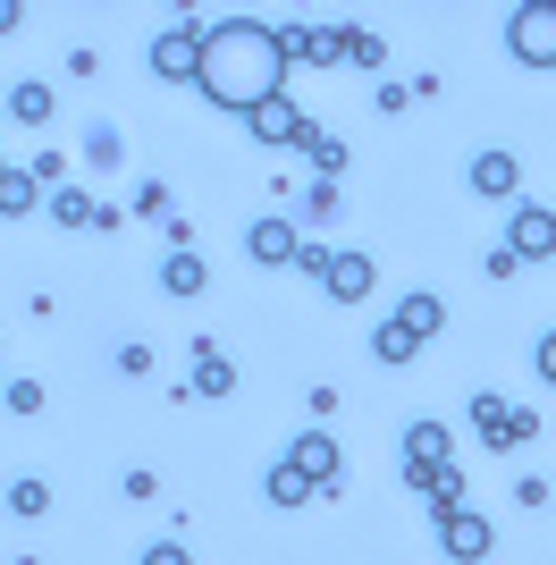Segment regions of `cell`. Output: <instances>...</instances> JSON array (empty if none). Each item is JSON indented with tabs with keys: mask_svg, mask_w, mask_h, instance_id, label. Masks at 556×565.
Listing matches in <instances>:
<instances>
[{
	"mask_svg": "<svg viewBox=\"0 0 556 565\" xmlns=\"http://www.w3.org/2000/svg\"><path fill=\"white\" fill-rule=\"evenodd\" d=\"M539 380H548V388H556V330L539 338Z\"/></svg>",
	"mask_w": 556,
	"mask_h": 565,
	"instance_id": "obj_25",
	"label": "cell"
},
{
	"mask_svg": "<svg viewBox=\"0 0 556 565\" xmlns=\"http://www.w3.org/2000/svg\"><path fill=\"white\" fill-rule=\"evenodd\" d=\"M346 60H354V68H379L388 51H379V34H363V25H354V34H346Z\"/></svg>",
	"mask_w": 556,
	"mask_h": 565,
	"instance_id": "obj_22",
	"label": "cell"
},
{
	"mask_svg": "<svg viewBox=\"0 0 556 565\" xmlns=\"http://www.w3.org/2000/svg\"><path fill=\"white\" fill-rule=\"evenodd\" d=\"M9 110H18V127H43V118H51V85H34V76H25L18 94H9Z\"/></svg>",
	"mask_w": 556,
	"mask_h": 565,
	"instance_id": "obj_18",
	"label": "cell"
},
{
	"mask_svg": "<svg viewBox=\"0 0 556 565\" xmlns=\"http://www.w3.org/2000/svg\"><path fill=\"white\" fill-rule=\"evenodd\" d=\"M287 465H296L312 490H338V465H346V456H338V439H329V430H303L296 448H287Z\"/></svg>",
	"mask_w": 556,
	"mask_h": 565,
	"instance_id": "obj_6",
	"label": "cell"
},
{
	"mask_svg": "<svg viewBox=\"0 0 556 565\" xmlns=\"http://www.w3.org/2000/svg\"><path fill=\"white\" fill-rule=\"evenodd\" d=\"M371 279H379V270H371V254H329V270H321V287L338 296V305H363Z\"/></svg>",
	"mask_w": 556,
	"mask_h": 565,
	"instance_id": "obj_9",
	"label": "cell"
},
{
	"mask_svg": "<svg viewBox=\"0 0 556 565\" xmlns=\"http://www.w3.org/2000/svg\"><path fill=\"white\" fill-rule=\"evenodd\" d=\"M152 76H169V85H194V76H203V25H169L161 43H152Z\"/></svg>",
	"mask_w": 556,
	"mask_h": 565,
	"instance_id": "obj_3",
	"label": "cell"
},
{
	"mask_svg": "<svg viewBox=\"0 0 556 565\" xmlns=\"http://www.w3.org/2000/svg\"><path fill=\"white\" fill-rule=\"evenodd\" d=\"M506 51L523 68H556V0H523L506 18Z\"/></svg>",
	"mask_w": 556,
	"mask_h": 565,
	"instance_id": "obj_2",
	"label": "cell"
},
{
	"mask_svg": "<svg viewBox=\"0 0 556 565\" xmlns=\"http://www.w3.org/2000/svg\"><path fill=\"white\" fill-rule=\"evenodd\" d=\"M0 397L18 405V414H43V388H34V380H9V388H0Z\"/></svg>",
	"mask_w": 556,
	"mask_h": 565,
	"instance_id": "obj_23",
	"label": "cell"
},
{
	"mask_svg": "<svg viewBox=\"0 0 556 565\" xmlns=\"http://www.w3.org/2000/svg\"><path fill=\"white\" fill-rule=\"evenodd\" d=\"M514 152H472V194H514Z\"/></svg>",
	"mask_w": 556,
	"mask_h": 565,
	"instance_id": "obj_11",
	"label": "cell"
},
{
	"mask_svg": "<svg viewBox=\"0 0 556 565\" xmlns=\"http://www.w3.org/2000/svg\"><path fill=\"white\" fill-rule=\"evenodd\" d=\"M261 490H270V507H303V498H312V481H303V472L287 465V456H278V465L261 472Z\"/></svg>",
	"mask_w": 556,
	"mask_h": 565,
	"instance_id": "obj_13",
	"label": "cell"
},
{
	"mask_svg": "<svg viewBox=\"0 0 556 565\" xmlns=\"http://www.w3.org/2000/svg\"><path fill=\"white\" fill-rule=\"evenodd\" d=\"M439 541H447V557H456V565H472V557L498 548V532H489L481 515H463V507H456V515H439Z\"/></svg>",
	"mask_w": 556,
	"mask_h": 565,
	"instance_id": "obj_8",
	"label": "cell"
},
{
	"mask_svg": "<svg viewBox=\"0 0 556 565\" xmlns=\"http://www.w3.org/2000/svg\"><path fill=\"white\" fill-rule=\"evenodd\" d=\"M51 220H68V228H93V220H110V212H101L85 186H60V194H51Z\"/></svg>",
	"mask_w": 556,
	"mask_h": 565,
	"instance_id": "obj_15",
	"label": "cell"
},
{
	"mask_svg": "<svg viewBox=\"0 0 556 565\" xmlns=\"http://www.w3.org/2000/svg\"><path fill=\"white\" fill-rule=\"evenodd\" d=\"M0 34H18V0H0Z\"/></svg>",
	"mask_w": 556,
	"mask_h": 565,
	"instance_id": "obj_26",
	"label": "cell"
},
{
	"mask_svg": "<svg viewBox=\"0 0 556 565\" xmlns=\"http://www.w3.org/2000/svg\"><path fill=\"white\" fill-rule=\"evenodd\" d=\"M143 565H194V557H185L178 541H152V548H143Z\"/></svg>",
	"mask_w": 556,
	"mask_h": 565,
	"instance_id": "obj_24",
	"label": "cell"
},
{
	"mask_svg": "<svg viewBox=\"0 0 556 565\" xmlns=\"http://www.w3.org/2000/svg\"><path fill=\"white\" fill-rule=\"evenodd\" d=\"M506 254H514V262H548V254H556V212L523 203V212H514V228H506Z\"/></svg>",
	"mask_w": 556,
	"mask_h": 565,
	"instance_id": "obj_5",
	"label": "cell"
},
{
	"mask_svg": "<svg viewBox=\"0 0 556 565\" xmlns=\"http://www.w3.org/2000/svg\"><path fill=\"white\" fill-rule=\"evenodd\" d=\"M439 472H447V423H414L405 430V481L439 490Z\"/></svg>",
	"mask_w": 556,
	"mask_h": 565,
	"instance_id": "obj_4",
	"label": "cell"
},
{
	"mask_svg": "<svg viewBox=\"0 0 556 565\" xmlns=\"http://www.w3.org/2000/svg\"><path fill=\"white\" fill-rule=\"evenodd\" d=\"M228 388H236V363H228V354H194V397H228Z\"/></svg>",
	"mask_w": 556,
	"mask_h": 565,
	"instance_id": "obj_12",
	"label": "cell"
},
{
	"mask_svg": "<svg viewBox=\"0 0 556 565\" xmlns=\"http://www.w3.org/2000/svg\"><path fill=\"white\" fill-rule=\"evenodd\" d=\"M414 347H421V338L405 330V321H379V330H371V354H379V363H405Z\"/></svg>",
	"mask_w": 556,
	"mask_h": 565,
	"instance_id": "obj_17",
	"label": "cell"
},
{
	"mask_svg": "<svg viewBox=\"0 0 556 565\" xmlns=\"http://www.w3.org/2000/svg\"><path fill=\"white\" fill-rule=\"evenodd\" d=\"M396 321H405L414 338H430V330L447 321V312H439V296H405V305H396Z\"/></svg>",
	"mask_w": 556,
	"mask_h": 565,
	"instance_id": "obj_19",
	"label": "cell"
},
{
	"mask_svg": "<svg viewBox=\"0 0 556 565\" xmlns=\"http://www.w3.org/2000/svg\"><path fill=\"white\" fill-rule=\"evenodd\" d=\"M203 279H211L203 254H169L161 262V287H169V296H203Z\"/></svg>",
	"mask_w": 556,
	"mask_h": 565,
	"instance_id": "obj_14",
	"label": "cell"
},
{
	"mask_svg": "<svg viewBox=\"0 0 556 565\" xmlns=\"http://www.w3.org/2000/svg\"><path fill=\"white\" fill-rule=\"evenodd\" d=\"M43 507H51V490L34 481V472H25V481H9V515H43Z\"/></svg>",
	"mask_w": 556,
	"mask_h": 565,
	"instance_id": "obj_20",
	"label": "cell"
},
{
	"mask_svg": "<svg viewBox=\"0 0 556 565\" xmlns=\"http://www.w3.org/2000/svg\"><path fill=\"white\" fill-rule=\"evenodd\" d=\"M245 254H254V262H270V270H287V262L303 254V236L287 228V220H254V228H245Z\"/></svg>",
	"mask_w": 556,
	"mask_h": 565,
	"instance_id": "obj_10",
	"label": "cell"
},
{
	"mask_svg": "<svg viewBox=\"0 0 556 565\" xmlns=\"http://www.w3.org/2000/svg\"><path fill=\"white\" fill-rule=\"evenodd\" d=\"M43 203V186H34V169H0V212L18 220V212H34Z\"/></svg>",
	"mask_w": 556,
	"mask_h": 565,
	"instance_id": "obj_16",
	"label": "cell"
},
{
	"mask_svg": "<svg viewBox=\"0 0 556 565\" xmlns=\"http://www.w3.org/2000/svg\"><path fill=\"white\" fill-rule=\"evenodd\" d=\"M312 161H321V186H329V178L346 169V143H338V136H321V127H312Z\"/></svg>",
	"mask_w": 556,
	"mask_h": 565,
	"instance_id": "obj_21",
	"label": "cell"
},
{
	"mask_svg": "<svg viewBox=\"0 0 556 565\" xmlns=\"http://www.w3.org/2000/svg\"><path fill=\"white\" fill-rule=\"evenodd\" d=\"M220 110H236V118H254L261 102H278L287 94V51H278V25H261V18H220L203 34V76H194Z\"/></svg>",
	"mask_w": 556,
	"mask_h": 565,
	"instance_id": "obj_1",
	"label": "cell"
},
{
	"mask_svg": "<svg viewBox=\"0 0 556 565\" xmlns=\"http://www.w3.org/2000/svg\"><path fill=\"white\" fill-rule=\"evenodd\" d=\"M245 127H254L261 143H312V118H303V110H296L287 94H278V102H261V110L245 118Z\"/></svg>",
	"mask_w": 556,
	"mask_h": 565,
	"instance_id": "obj_7",
	"label": "cell"
}]
</instances>
